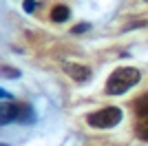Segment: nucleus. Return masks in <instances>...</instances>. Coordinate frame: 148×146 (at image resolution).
<instances>
[{"mask_svg": "<svg viewBox=\"0 0 148 146\" xmlns=\"http://www.w3.org/2000/svg\"><path fill=\"white\" fill-rule=\"evenodd\" d=\"M139 71L133 67H119L115 69V71L108 75V80H106V95H122V93H126L130 89V86H135L137 82H139Z\"/></svg>", "mask_w": 148, "mask_h": 146, "instance_id": "nucleus-1", "label": "nucleus"}, {"mask_svg": "<svg viewBox=\"0 0 148 146\" xmlns=\"http://www.w3.org/2000/svg\"><path fill=\"white\" fill-rule=\"evenodd\" d=\"M0 122L9 124V122H22V124H33L36 122V113L29 104H5L0 111Z\"/></svg>", "mask_w": 148, "mask_h": 146, "instance_id": "nucleus-2", "label": "nucleus"}, {"mask_svg": "<svg viewBox=\"0 0 148 146\" xmlns=\"http://www.w3.org/2000/svg\"><path fill=\"white\" fill-rule=\"evenodd\" d=\"M119 120H122V109L117 106H106L86 115V122L93 128H113L119 124Z\"/></svg>", "mask_w": 148, "mask_h": 146, "instance_id": "nucleus-3", "label": "nucleus"}, {"mask_svg": "<svg viewBox=\"0 0 148 146\" xmlns=\"http://www.w3.org/2000/svg\"><path fill=\"white\" fill-rule=\"evenodd\" d=\"M62 67H64V71H66L75 82H80V84H86L88 80H91V69L88 67L73 64V62H62Z\"/></svg>", "mask_w": 148, "mask_h": 146, "instance_id": "nucleus-4", "label": "nucleus"}, {"mask_svg": "<svg viewBox=\"0 0 148 146\" xmlns=\"http://www.w3.org/2000/svg\"><path fill=\"white\" fill-rule=\"evenodd\" d=\"M133 109H135L137 120H139V117H148V93L142 95V97H137L135 102H133Z\"/></svg>", "mask_w": 148, "mask_h": 146, "instance_id": "nucleus-5", "label": "nucleus"}, {"mask_svg": "<svg viewBox=\"0 0 148 146\" xmlns=\"http://www.w3.org/2000/svg\"><path fill=\"white\" fill-rule=\"evenodd\" d=\"M69 16H71V11H69V7H64V5H56L51 9V20H53V22H64V20H69Z\"/></svg>", "mask_w": 148, "mask_h": 146, "instance_id": "nucleus-6", "label": "nucleus"}, {"mask_svg": "<svg viewBox=\"0 0 148 146\" xmlns=\"http://www.w3.org/2000/svg\"><path fill=\"white\" fill-rule=\"evenodd\" d=\"M135 133H137V137H139V140L148 142V117H139V120H137Z\"/></svg>", "mask_w": 148, "mask_h": 146, "instance_id": "nucleus-7", "label": "nucleus"}, {"mask_svg": "<svg viewBox=\"0 0 148 146\" xmlns=\"http://www.w3.org/2000/svg\"><path fill=\"white\" fill-rule=\"evenodd\" d=\"M2 75H5V78H20V71L18 69H13V67H2Z\"/></svg>", "mask_w": 148, "mask_h": 146, "instance_id": "nucleus-8", "label": "nucleus"}, {"mask_svg": "<svg viewBox=\"0 0 148 146\" xmlns=\"http://www.w3.org/2000/svg\"><path fill=\"white\" fill-rule=\"evenodd\" d=\"M91 29V24L88 22H84V24H75L73 29H71V33H84V31H88Z\"/></svg>", "mask_w": 148, "mask_h": 146, "instance_id": "nucleus-9", "label": "nucleus"}, {"mask_svg": "<svg viewBox=\"0 0 148 146\" xmlns=\"http://www.w3.org/2000/svg\"><path fill=\"white\" fill-rule=\"evenodd\" d=\"M22 9H25L27 13H31L33 9H36V0H25V5H22Z\"/></svg>", "mask_w": 148, "mask_h": 146, "instance_id": "nucleus-10", "label": "nucleus"}, {"mask_svg": "<svg viewBox=\"0 0 148 146\" xmlns=\"http://www.w3.org/2000/svg\"><path fill=\"white\" fill-rule=\"evenodd\" d=\"M137 27H146V20H139V22H130L124 27V31H128V29H137Z\"/></svg>", "mask_w": 148, "mask_h": 146, "instance_id": "nucleus-11", "label": "nucleus"}]
</instances>
